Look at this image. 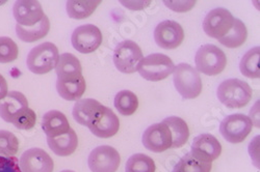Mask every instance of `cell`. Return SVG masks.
Listing matches in <instances>:
<instances>
[{"mask_svg": "<svg viewBox=\"0 0 260 172\" xmlns=\"http://www.w3.org/2000/svg\"><path fill=\"white\" fill-rule=\"evenodd\" d=\"M252 94L251 86L236 78L223 81L216 90L220 102L231 109H240L247 106L252 99Z\"/></svg>", "mask_w": 260, "mask_h": 172, "instance_id": "obj_1", "label": "cell"}, {"mask_svg": "<svg viewBox=\"0 0 260 172\" xmlns=\"http://www.w3.org/2000/svg\"><path fill=\"white\" fill-rule=\"evenodd\" d=\"M173 81L179 95L185 100L196 99L202 93L200 73L188 63H179L173 72Z\"/></svg>", "mask_w": 260, "mask_h": 172, "instance_id": "obj_2", "label": "cell"}, {"mask_svg": "<svg viewBox=\"0 0 260 172\" xmlns=\"http://www.w3.org/2000/svg\"><path fill=\"white\" fill-rule=\"evenodd\" d=\"M59 58L57 47L50 41L43 42L30 50L26 64L28 70L37 75H44L55 69Z\"/></svg>", "mask_w": 260, "mask_h": 172, "instance_id": "obj_3", "label": "cell"}, {"mask_svg": "<svg viewBox=\"0 0 260 172\" xmlns=\"http://www.w3.org/2000/svg\"><path fill=\"white\" fill-rule=\"evenodd\" d=\"M196 70L207 76L221 74L227 64L226 54L222 49L211 44L201 46L194 56Z\"/></svg>", "mask_w": 260, "mask_h": 172, "instance_id": "obj_4", "label": "cell"}, {"mask_svg": "<svg viewBox=\"0 0 260 172\" xmlns=\"http://www.w3.org/2000/svg\"><path fill=\"white\" fill-rule=\"evenodd\" d=\"M144 59L142 49L137 42L130 39L121 41L117 45L114 52V63L118 71L123 74H134Z\"/></svg>", "mask_w": 260, "mask_h": 172, "instance_id": "obj_5", "label": "cell"}, {"mask_svg": "<svg viewBox=\"0 0 260 172\" xmlns=\"http://www.w3.org/2000/svg\"><path fill=\"white\" fill-rule=\"evenodd\" d=\"M174 70V63L169 56L161 53H153L144 57L138 72L144 79L156 82L168 78Z\"/></svg>", "mask_w": 260, "mask_h": 172, "instance_id": "obj_6", "label": "cell"}, {"mask_svg": "<svg viewBox=\"0 0 260 172\" xmlns=\"http://www.w3.org/2000/svg\"><path fill=\"white\" fill-rule=\"evenodd\" d=\"M253 123L249 116L235 113L225 117L220 124V132L224 139L236 144L243 142L251 133Z\"/></svg>", "mask_w": 260, "mask_h": 172, "instance_id": "obj_7", "label": "cell"}, {"mask_svg": "<svg viewBox=\"0 0 260 172\" xmlns=\"http://www.w3.org/2000/svg\"><path fill=\"white\" fill-rule=\"evenodd\" d=\"M234 19L232 14L226 9H213L206 15L203 21V30L208 36L220 39L231 30Z\"/></svg>", "mask_w": 260, "mask_h": 172, "instance_id": "obj_8", "label": "cell"}, {"mask_svg": "<svg viewBox=\"0 0 260 172\" xmlns=\"http://www.w3.org/2000/svg\"><path fill=\"white\" fill-rule=\"evenodd\" d=\"M121 157L118 150L110 145L94 148L88 160L92 172H116L120 166Z\"/></svg>", "mask_w": 260, "mask_h": 172, "instance_id": "obj_9", "label": "cell"}, {"mask_svg": "<svg viewBox=\"0 0 260 172\" xmlns=\"http://www.w3.org/2000/svg\"><path fill=\"white\" fill-rule=\"evenodd\" d=\"M72 46L82 54H89L96 51L102 42L100 29L93 24L78 26L71 36Z\"/></svg>", "mask_w": 260, "mask_h": 172, "instance_id": "obj_10", "label": "cell"}, {"mask_svg": "<svg viewBox=\"0 0 260 172\" xmlns=\"http://www.w3.org/2000/svg\"><path fill=\"white\" fill-rule=\"evenodd\" d=\"M154 39L158 47L173 50L181 45L184 39V31L181 25L175 21L166 20L155 27Z\"/></svg>", "mask_w": 260, "mask_h": 172, "instance_id": "obj_11", "label": "cell"}, {"mask_svg": "<svg viewBox=\"0 0 260 172\" xmlns=\"http://www.w3.org/2000/svg\"><path fill=\"white\" fill-rule=\"evenodd\" d=\"M143 145L152 153H162L172 147V135L162 121L146 128L143 134Z\"/></svg>", "mask_w": 260, "mask_h": 172, "instance_id": "obj_12", "label": "cell"}, {"mask_svg": "<svg viewBox=\"0 0 260 172\" xmlns=\"http://www.w3.org/2000/svg\"><path fill=\"white\" fill-rule=\"evenodd\" d=\"M13 15L17 24L23 27L35 26L45 16L41 4L37 0H19L14 5Z\"/></svg>", "mask_w": 260, "mask_h": 172, "instance_id": "obj_13", "label": "cell"}, {"mask_svg": "<svg viewBox=\"0 0 260 172\" xmlns=\"http://www.w3.org/2000/svg\"><path fill=\"white\" fill-rule=\"evenodd\" d=\"M22 172H52L54 163L52 158L42 148H30L24 152L19 160Z\"/></svg>", "mask_w": 260, "mask_h": 172, "instance_id": "obj_14", "label": "cell"}, {"mask_svg": "<svg viewBox=\"0 0 260 172\" xmlns=\"http://www.w3.org/2000/svg\"><path fill=\"white\" fill-rule=\"evenodd\" d=\"M222 145L211 134H201L193 139L190 154L192 157L207 163H212L220 157Z\"/></svg>", "mask_w": 260, "mask_h": 172, "instance_id": "obj_15", "label": "cell"}, {"mask_svg": "<svg viewBox=\"0 0 260 172\" xmlns=\"http://www.w3.org/2000/svg\"><path fill=\"white\" fill-rule=\"evenodd\" d=\"M89 128L93 135L99 138H110L118 133L120 120L112 109L103 106Z\"/></svg>", "mask_w": 260, "mask_h": 172, "instance_id": "obj_16", "label": "cell"}, {"mask_svg": "<svg viewBox=\"0 0 260 172\" xmlns=\"http://www.w3.org/2000/svg\"><path fill=\"white\" fill-rule=\"evenodd\" d=\"M42 128L47 138H54L67 133L70 130V123L62 112L50 110L43 115Z\"/></svg>", "mask_w": 260, "mask_h": 172, "instance_id": "obj_17", "label": "cell"}, {"mask_svg": "<svg viewBox=\"0 0 260 172\" xmlns=\"http://www.w3.org/2000/svg\"><path fill=\"white\" fill-rule=\"evenodd\" d=\"M27 107L28 101L22 93L10 92L3 101H0V117L7 122H13L16 115Z\"/></svg>", "mask_w": 260, "mask_h": 172, "instance_id": "obj_18", "label": "cell"}, {"mask_svg": "<svg viewBox=\"0 0 260 172\" xmlns=\"http://www.w3.org/2000/svg\"><path fill=\"white\" fill-rule=\"evenodd\" d=\"M103 105L94 99H80L73 107V117L81 125L90 126Z\"/></svg>", "mask_w": 260, "mask_h": 172, "instance_id": "obj_19", "label": "cell"}, {"mask_svg": "<svg viewBox=\"0 0 260 172\" xmlns=\"http://www.w3.org/2000/svg\"><path fill=\"white\" fill-rule=\"evenodd\" d=\"M86 89V83L83 78H71V79H57L56 91L58 95L66 101H78L83 96Z\"/></svg>", "mask_w": 260, "mask_h": 172, "instance_id": "obj_20", "label": "cell"}, {"mask_svg": "<svg viewBox=\"0 0 260 172\" xmlns=\"http://www.w3.org/2000/svg\"><path fill=\"white\" fill-rule=\"evenodd\" d=\"M47 143L55 155L59 157H68L76 150L78 146V138L75 131L70 127L67 133L54 138H47Z\"/></svg>", "mask_w": 260, "mask_h": 172, "instance_id": "obj_21", "label": "cell"}, {"mask_svg": "<svg viewBox=\"0 0 260 172\" xmlns=\"http://www.w3.org/2000/svg\"><path fill=\"white\" fill-rule=\"evenodd\" d=\"M55 72L57 79H71L83 76L79 59L71 53H63L59 55Z\"/></svg>", "mask_w": 260, "mask_h": 172, "instance_id": "obj_22", "label": "cell"}, {"mask_svg": "<svg viewBox=\"0 0 260 172\" xmlns=\"http://www.w3.org/2000/svg\"><path fill=\"white\" fill-rule=\"evenodd\" d=\"M168 125L172 135V148L183 146L189 138V128L187 123L180 117L170 116L162 120Z\"/></svg>", "mask_w": 260, "mask_h": 172, "instance_id": "obj_23", "label": "cell"}, {"mask_svg": "<svg viewBox=\"0 0 260 172\" xmlns=\"http://www.w3.org/2000/svg\"><path fill=\"white\" fill-rule=\"evenodd\" d=\"M50 30V22L48 17L45 15L41 22L31 27H23L19 24L16 25L17 36L25 42H34L43 37H45Z\"/></svg>", "mask_w": 260, "mask_h": 172, "instance_id": "obj_24", "label": "cell"}, {"mask_svg": "<svg viewBox=\"0 0 260 172\" xmlns=\"http://www.w3.org/2000/svg\"><path fill=\"white\" fill-rule=\"evenodd\" d=\"M248 37V30L243 21L234 19L231 30L222 38L219 39L221 44L227 48H238L245 44Z\"/></svg>", "mask_w": 260, "mask_h": 172, "instance_id": "obj_25", "label": "cell"}, {"mask_svg": "<svg viewBox=\"0 0 260 172\" xmlns=\"http://www.w3.org/2000/svg\"><path fill=\"white\" fill-rule=\"evenodd\" d=\"M260 48L254 47L250 49L243 56L240 62V71L241 73L251 79H256L260 77Z\"/></svg>", "mask_w": 260, "mask_h": 172, "instance_id": "obj_26", "label": "cell"}, {"mask_svg": "<svg viewBox=\"0 0 260 172\" xmlns=\"http://www.w3.org/2000/svg\"><path fill=\"white\" fill-rule=\"evenodd\" d=\"M101 2L90 0V2H78V0H70L66 5V11L71 19L82 20L89 18L98 8Z\"/></svg>", "mask_w": 260, "mask_h": 172, "instance_id": "obj_27", "label": "cell"}, {"mask_svg": "<svg viewBox=\"0 0 260 172\" xmlns=\"http://www.w3.org/2000/svg\"><path fill=\"white\" fill-rule=\"evenodd\" d=\"M114 104L120 114L130 116L139 108V99L133 92L121 91L116 95Z\"/></svg>", "mask_w": 260, "mask_h": 172, "instance_id": "obj_28", "label": "cell"}, {"mask_svg": "<svg viewBox=\"0 0 260 172\" xmlns=\"http://www.w3.org/2000/svg\"><path fill=\"white\" fill-rule=\"evenodd\" d=\"M211 168V163L202 162L189 153L179 160L172 172H210Z\"/></svg>", "mask_w": 260, "mask_h": 172, "instance_id": "obj_29", "label": "cell"}, {"mask_svg": "<svg viewBox=\"0 0 260 172\" xmlns=\"http://www.w3.org/2000/svg\"><path fill=\"white\" fill-rule=\"evenodd\" d=\"M155 163L145 154H135L126 163V172H155Z\"/></svg>", "mask_w": 260, "mask_h": 172, "instance_id": "obj_30", "label": "cell"}, {"mask_svg": "<svg viewBox=\"0 0 260 172\" xmlns=\"http://www.w3.org/2000/svg\"><path fill=\"white\" fill-rule=\"evenodd\" d=\"M19 149L18 138L9 131L0 130V156L15 157Z\"/></svg>", "mask_w": 260, "mask_h": 172, "instance_id": "obj_31", "label": "cell"}, {"mask_svg": "<svg viewBox=\"0 0 260 172\" xmlns=\"http://www.w3.org/2000/svg\"><path fill=\"white\" fill-rule=\"evenodd\" d=\"M18 46L9 36H0V63L13 62L18 58Z\"/></svg>", "mask_w": 260, "mask_h": 172, "instance_id": "obj_32", "label": "cell"}, {"mask_svg": "<svg viewBox=\"0 0 260 172\" xmlns=\"http://www.w3.org/2000/svg\"><path fill=\"white\" fill-rule=\"evenodd\" d=\"M37 122V115L29 107L21 110L13 120V124L20 130H30Z\"/></svg>", "mask_w": 260, "mask_h": 172, "instance_id": "obj_33", "label": "cell"}, {"mask_svg": "<svg viewBox=\"0 0 260 172\" xmlns=\"http://www.w3.org/2000/svg\"><path fill=\"white\" fill-rule=\"evenodd\" d=\"M0 172H22L16 157L0 156Z\"/></svg>", "mask_w": 260, "mask_h": 172, "instance_id": "obj_34", "label": "cell"}, {"mask_svg": "<svg viewBox=\"0 0 260 172\" xmlns=\"http://www.w3.org/2000/svg\"><path fill=\"white\" fill-rule=\"evenodd\" d=\"M164 4L170 10L178 13L188 12L196 6V2H165Z\"/></svg>", "mask_w": 260, "mask_h": 172, "instance_id": "obj_35", "label": "cell"}, {"mask_svg": "<svg viewBox=\"0 0 260 172\" xmlns=\"http://www.w3.org/2000/svg\"><path fill=\"white\" fill-rule=\"evenodd\" d=\"M249 153L252 155V160L256 167L259 168V136H256L249 145Z\"/></svg>", "mask_w": 260, "mask_h": 172, "instance_id": "obj_36", "label": "cell"}, {"mask_svg": "<svg viewBox=\"0 0 260 172\" xmlns=\"http://www.w3.org/2000/svg\"><path fill=\"white\" fill-rule=\"evenodd\" d=\"M151 2H121V5L125 6L129 10L139 11L150 6Z\"/></svg>", "mask_w": 260, "mask_h": 172, "instance_id": "obj_37", "label": "cell"}, {"mask_svg": "<svg viewBox=\"0 0 260 172\" xmlns=\"http://www.w3.org/2000/svg\"><path fill=\"white\" fill-rule=\"evenodd\" d=\"M9 94V89H8V83L5 77L0 74V101H3Z\"/></svg>", "mask_w": 260, "mask_h": 172, "instance_id": "obj_38", "label": "cell"}, {"mask_svg": "<svg viewBox=\"0 0 260 172\" xmlns=\"http://www.w3.org/2000/svg\"><path fill=\"white\" fill-rule=\"evenodd\" d=\"M60 172H75V171H73V170H62Z\"/></svg>", "mask_w": 260, "mask_h": 172, "instance_id": "obj_39", "label": "cell"}]
</instances>
